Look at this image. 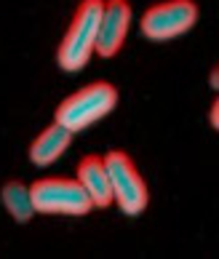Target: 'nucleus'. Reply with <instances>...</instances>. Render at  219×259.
<instances>
[{"label":"nucleus","mask_w":219,"mask_h":259,"mask_svg":"<svg viewBox=\"0 0 219 259\" xmlns=\"http://www.w3.org/2000/svg\"><path fill=\"white\" fill-rule=\"evenodd\" d=\"M198 22V6L193 0H166V3L150 6L142 16V35L150 40H171L185 35Z\"/></svg>","instance_id":"5"},{"label":"nucleus","mask_w":219,"mask_h":259,"mask_svg":"<svg viewBox=\"0 0 219 259\" xmlns=\"http://www.w3.org/2000/svg\"><path fill=\"white\" fill-rule=\"evenodd\" d=\"M104 166H107V177L112 187V200L120 206V211L128 217L142 214L150 203V193H147L145 179H142V174L134 166V160L126 152L112 150L104 155Z\"/></svg>","instance_id":"3"},{"label":"nucleus","mask_w":219,"mask_h":259,"mask_svg":"<svg viewBox=\"0 0 219 259\" xmlns=\"http://www.w3.org/2000/svg\"><path fill=\"white\" fill-rule=\"evenodd\" d=\"M72 142V131H67L62 123H51L49 128H43L30 145V160L35 166H51L54 160H59L64 155V150Z\"/></svg>","instance_id":"8"},{"label":"nucleus","mask_w":219,"mask_h":259,"mask_svg":"<svg viewBox=\"0 0 219 259\" xmlns=\"http://www.w3.org/2000/svg\"><path fill=\"white\" fill-rule=\"evenodd\" d=\"M131 27V6L126 0H104L102 3V16H99V27H97V46H94V54L104 56H115L123 43H126Z\"/></svg>","instance_id":"6"},{"label":"nucleus","mask_w":219,"mask_h":259,"mask_svg":"<svg viewBox=\"0 0 219 259\" xmlns=\"http://www.w3.org/2000/svg\"><path fill=\"white\" fill-rule=\"evenodd\" d=\"M0 198H3L6 211L16 219V222H30L35 217L32 195H30V187H27L24 182H19V179L6 182L3 190H0Z\"/></svg>","instance_id":"9"},{"label":"nucleus","mask_w":219,"mask_h":259,"mask_svg":"<svg viewBox=\"0 0 219 259\" xmlns=\"http://www.w3.org/2000/svg\"><path fill=\"white\" fill-rule=\"evenodd\" d=\"M211 128H219V102L211 104Z\"/></svg>","instance_id":"10"},{"label":"nucleus","mask_w":219,"mask_h":259,"mask_svg":"<svg viewBox=\"0 0 219 259\" xmlns=\"http://www.w3.org/2000/svg\"><path fill=\"white\" fill-rule=\"evenodd\" d=\"M35 214H67V217H83L94 208L91 198L78 185V179H37L30 187Z\"/></svg>","instance_id":"4"},{"label":"nucleus","mask_w":219,"mask_h":259,"mask_svg":"<svg viewBox=\"0 0 219 259\" xmlns=\"http://www.w3.org/2000/svg\"><path fill=\"white\" fill-rule=\"evenodd\" d=\"M118 104V91L110 83H91L85 89L70 94L59 107H56V123H62L67 131H83L110 115Z\"/></svg>","instance_id":"2"},{"label":"nucleus","mask_w":219,"mask_h":259,"mask_svg":"<svg viewBox=\"0 0 219 259\" xmlns=\"http://www.w3.org/2000/svg\"><path fill=\"white\" fill-rule=\"evenodd\" d=\"M78 185L85 190V195L91 198V206L107 208L112 203V187H110V177H107L104 158L85 155L78 163Z\"/></svg>","instance_id":"7"},{"label":"nucleus","mask_w":219,"mask_h":259,"mask_svg":"<svg viewBox=\"0 0 219 259\" xmlns=\"http://www.w3.org/2000/svg\"><path fill=\"white\" fill-rule=\"evenodd\" d=\"M102 3L104 0H80V6L75 8L72 22H70L67 32H64L62 43H59V51H56V62H59V67L64 72L83 70L94 56Z\"/></svg>","instance_id":"1"}]
</instances>
